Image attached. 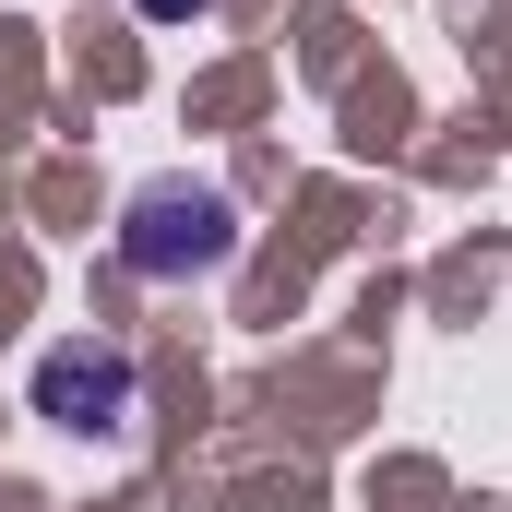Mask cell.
I'll list each match as a JSON object with an SVG mask.
<instances>
[{"mask_svg":"<svg viewBox=\"0 0 512 512\" xmlns=\"http://www.w3.org/2000/svg\"><path fill=\"white\" fill-rule=\"evenodd\" d=\"M143 12H155V24H191V12H215V0H143Z\"/></svg>","mask_w":512,"mask_h":512,"instance_id":"3","label":"cell"},{"mask_svg":"<svg viewBox=\"0 0 512 512\" xmlns=\"http://www.w3.org/2000/svg\"><path fill=\"white\" fill-rule=\"evenodd\" d=\"M239 251V203L215 179H143L120 203V262L143 286H179V274H215Z\"/></svg>","mask_w":512,"mask_h":512,"instance_id":"2","label":"cell"},{"mask_svg":"<svg viewBox=\"0 0 512 512\" xmlns=\"http://www.w3.org/2000/svg\"><path fill=\"white\" fill-rule=\"evenodd\" d=\"M24 405L48 429H72V441H131L143 429V358H131L120 334H60V346H36Z\"/></svg>","mask_w":512,"mask_h":512,"instance_id":"1","label":"cell"}]
</instances>
